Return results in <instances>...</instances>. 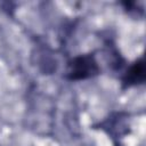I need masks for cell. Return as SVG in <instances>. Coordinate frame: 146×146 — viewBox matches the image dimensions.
Returning a JSON list of instances; mask_svg holds the SVG:
<instances>
[{
    "label": "cell",
    "mask_w": 146,
    "mask_h": 146,
    "mask_svg": "<svg viewBox=\"0 0 146 146\" xmlns=\"http://www.w3.org/2000/svg\"><path fill=\"white\" fill-rule=\"evenodd\" d=\"M98 72L99 67L92 55H80L68 63L66 78L71 81H80L92 78Z\"/></svg>",
    "instance_id": "1"
},
{
    "label": "cell",
    "mask_w": 146,
    "mask_h": 146,
    "mask_svg": "<svg viewBox=\"0 0 146 146\" xmlns=\"http://www.w3.org/2000/svg\"><path fill=\"white\" fill-rule=\"evenodd\" d=\"M144 80H145V63L143 59H138L127 70L123 76V84L125 87H131L138 83H143Z\"/></svg>",
    "instance_id": "2"
}]
</instances>
